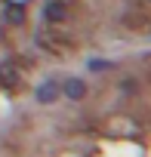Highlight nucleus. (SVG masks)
<instances>
[{
    "label": "nucleus",
    "instance_id": "f257e3e1",
    "mask_svg": "<svg viewBox=\"0 0 151 157\" xmlns=\"http://www.w3.org/2000/svg\"><path fill=\"white\" fill-rule=\"evenodd\" d=\"M0 80H3L6 86H19L22 83V71L16 65H3V68H0Z\"/></svg>",
    "mask_w": 151,
    "mask_h": 157
},
{
    "label": "nucleus",
    "instance_id": "f03ea898",
    "mask_svg": "<svg viewBox=\"0 0 151 157\" xmlns=\"http://www.w3.org/2000/svg\"><path fill=\"white\" fill-rule=\"evenodd\" d=\"M37 99H40V102H56V99H59V86H56V83H46V86H40Z\"/></svg>",
    "mask_w": 151,
    "mask_h": 157
},
{
    "label": "nucleus",
    "instance_id": "7ed1b4c3",
    "mask_svg": "<svg viewBox=\"0 0 151 157\" xmlns=\"http://www.w3.org/2000/svg\"><path fill=\"white\" fill-rule=\"evenodd\" d=\"M65 93H68V99H80V96H83V83H80V80H68Z\"/></svg>",
    "mask_w": 151,
    "mask_h": 157
},
{
    "label": "nucleus",
    "instance_id": "20e7f679",
    "mask_svg": "<svg viewBox=\"0 0 151 157\" xmlns=\"http://www.w3.org/2000/svg\"><path fill=\"white\" fill-rule=\"evenodd\" d=\"M68 13H65V6H59V3H52L49 10H46V19H56V22H62Z\"/></svg>",
    "mask_w": 151,
    "mask_h": 157
}]
</instances>
